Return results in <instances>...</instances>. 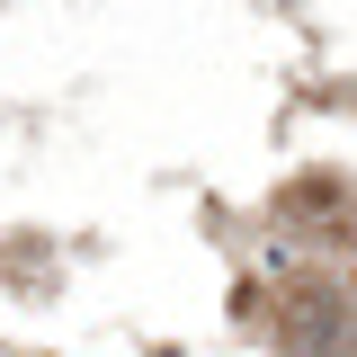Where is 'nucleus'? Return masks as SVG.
<instances>
[{
	"mask_svg": "<svg viewBox=\"0 0 357 357\" xmlns=\"http://www.w3.org/2000/svg\"><path fill=\"white\" fill-rule=\"evenodd\" d=\"M277 215L295 223L304 241H357V188L340 170H304V178H286Z\"/></svg>",
	"mask_w": 357,
	"mask_h": 357,
	"instance_id": "nucleus-1",
	"label": "nucleus"
},
{
	"mask_svg": "<svg viewBox=\"0 0 357 357\" xmlns=\"http://www.w3.org/2000/svg\"><path fill=\"white\" fill-rule=\"evenodd\" d=\"M277 331H286V349H295V357H357V321L340 312L331 286H295Z\"/></svg>",
	"mask_w": 357,
	"mask_h": 357,
	"instance_id": "nucleus-2",
	"label": "nucleus"
}]
</instances>
